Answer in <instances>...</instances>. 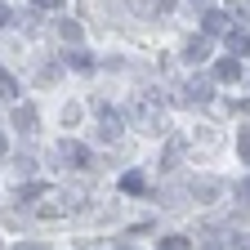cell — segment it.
I'll list each match as a JSON object with an SVG mask.
<instances>
[{
	"label": "cell",
	"instance_id": "6da1fadb",
	"mask_svg": "<svg viewBox=\"0 0 250 250\" xmlns=\"http://www.w3.org/2000/svg\"><path fill=\"white\" fill-rule=\"evenodd\" d=\"M134 121V130H143V134H166V112H161V103H152V99H139V103H130V112H125Z\"/></svg>",
	"mask_w": 250,
	"mask_h": 250
},
{
	"label": "cell",
	"instance_id": "7a4b0ae2",
	"mask_svg": "<svg viewBox=\"0 0 250 250\" xmlns=\"http://www.w3.org/2000/svg\"><path fill=\"white\" fill-rule=\"evenodd\" d=\"M54 156H58V161H67V166H76V170H85V166H89V147H85V143H76V139H62V143L54 147Z\"/></svg>",
	"mask_w": 250,
	"mask_h": 250
},
{
	"label": "cell",
	"instance_id": "3957f363",
	"mask_svg": "<svg viewBox=\"0 0 250 250\" xmlns=\"http://www.w3.org/2000/svg\"><path fill=\"white\" fill-rule=\"evenodd\" d=\"M188 192H192L197 201H214L219 192H224V183H219V179H192V183H188Z\"/></svg>",
	"mask_w": 250,
	"mask_h": 250
},
{
	"label": "cell",
	"instance_id": "277c9868",
	"mask_svg": "<svg viewBox=\"0 0 250 250\" xmlns=\"http://www.w3.org/2000/svg\"><path fill=\"white\" fill-rule=\"evenodd\" d=\"M14 125H18L22 134H36V125H41L36 107H31V103H18V107H14Z\"/></svg>",
	"mask_w": 250,
	"mask_h": 250
},
{
	"label": "cell",
	"instance_id": "5b68a950",
	"mask_svg": "<svg viewBox=\"0 0 250 250\" xmlns=\"http://www.w3.org/2000/svg\"><path fill=\"white\" fill-rule=\"evenodd\" d=\"M183 103H192V107H197V103H210V81H206V76H201V81H188V85H183Z\"/></svg>",
	"mask_w": 250,
	"mask_h": 250
},
{
	"label": "cell",
	"instance_id": "8992f818",
	"mask_svg": "<svg viewBox=\"0 0 250 250\" xmlns=\"http://www.w3.org/2000/svg\"><path fill=\"white\" fill-rule=\"evenodd\" d=\"M237 76H241V62H237V58L228 54V58H224V62H219V67H214V81H228V85H232Z\"/></svg>",
	"mask_w": 250,
	"mask_h": 250
},
{
	"label": "cell",
	"instance_id": "52a82bcc",
	"mask_svg": "<svg viewBox=\"0 0 250 250\" xmlns=\"http://www.w3.org/2000/svg\"><path fill=\"white\" fill-rule=\"evenodd\" d=\"M201 27H206V36H219V31H228V14H219V9H210V14L201 18Z\"/></svg>",
	"mask_w": 250,
	"mask_h": 250
},
{
	"label": "cell",
	"instance_id": "ba28073f",
	"mask_svg": "<svg viewBox=\"0 0 250 250\" xmlns=\"http://www.w3.org/2000/svg\"><path fill=\"white\" fill-rule=\"evenodd\" d=\"M228 54L232 58H246L250 54V36H246V31H228Z\"/></svg>",
	"mask_w": 250,
	"mask_h": 250
},
{
	"label": "cell",
	"instance_id": "9c48e42d",
	"mask_svg": "<svg viewBox=\"0 0 250 250\" xmlns=\"http://www.w3.org/2000/svg\"><path fill=\"white\" fill-rule=\"evenodd\" d=\"M58 36L67 41V45H76V41L85 36V31H81V22H76V18H58Z\"/></svg>",
	"mask_w": 250,
	"mask_h": 250
},
{
	"label": "cell",
	"instance_id": "30bf717a",
	"mask_svg": "<svg viewBox=\"0 0 250 250\" xmlns=\"http://www.w3.org/2000/svg\"><path fill=\"white\" fill-rule=\"evenodd\" d=\"M206 54H210V41H206V36H201V41H188V49H183V58H188V62H201Z\"/></svg>",
	"mask_w": 250,
	"mask_h": 250
},
{
	"label": "cell",
	"instance_id": "8fae6325",
	"mask_svg": "<svg viewBox=\"0 0 250 250\" xmlns=\"http://www.w3.org/2000/svg\"><path fill=\"white\" fill-rule=\"evenodd\" d=\"M67 62H72L76 72H94V58H89L85 49H72V54H67Z\"/></svg>",
	"mask_w": 250,
	"mask_h": 250
},
{
	"label": "cell",
	"instance_id": "7c38bea8",
	"mask_svg": "<svg viewBox=\"0 0 250 250\" xmlns=\"http://www.w3.org/2000/svg\"><path fill=\"white\" fill-rule=\"evenodd\" d=\"M0 99H18V81L9 72H0Z\"/></svg>",
	"mask_w": 250,
	"mask_h": 250
},
{
	"label": "cell",
	"instance_id": "4fadbf2b",
	"mask_svg": "<svg viewBox=\"0 0 250 250\" xmlns=\"http://www.w3.org/2000/svg\"><path fill=\"white\" fill-rule=\"evenodd\" d=\"M161 250H192L188 237H161Z\"/></svg>",
	"mask_w": 250,
	"mask_h": 250
},
{
	"label": "cell",
	"instance_id": "5bb4252c",
	"mask_svg": "<svg viewBox=\"0 0 250 250\" xmlns=\"http://www.w3.org/2000/svg\"><path fill=\"white\" fill-rule=\"evenodd\" d=\"M121 192H143V174H125L121 179Z\"/></svg>",
	"mask_w": 250,
	"mask_h": 250
},
{
	"label": "cell",
	"instance_id": "9a60e30c",
	"mask_svg": "<svg viewBox=\"0 0 250 250\" xmlns=\"http://www.w3.org/2000/svg\"><path fill=\"white\" fill-rule=\"evenodd\" d=\"M125 5H130V9H134L139 18H147V14L156 9V0H125Z\"/></svg>",
	"mask_w": 250,
	"mask_h": 250
},
{
	"label": "cell",
	"instance_id": "2e32d148",
	"mask_svg": "<svg viewBox=\"0 0 250 250\" xmlns=\"http://www.w3.org/2000/svg\"><path fill=\"white\" fill-rule=\"evenodd\" d=\"M58 76H62V67L54 62V67H41V76H36V81H41V85H49V81H58Z\"/></svg>",
	"mask_w": 250,
	"mask_h": 250
},
{
	"label": "cell",
	"instance_id": "e0dca14e",
	"mask_svg": "<svg viewBox=\"0 0 250 250\" xmlns=\"http://www.w3.org/2000/svg\"><path fill=\"white\" fill-rule=\"evenodd\" d=\"M228 246H232V250H250V232H232Z\"/></svg>",
	"mask_w": 250,
	"mask_h": 250
},
{
	"label": "cell",
	"instance_id": "ac0fdd59",
	"mask_svg": "<svg viewBox=\"0 0 250 250\" xmlns=\"http://www.w3.org/2000/svg\"><path fill=\"white\" fill-rule=\"evenodd\" d=\"M76 121H81V107H76V103L62 107V125H76Z\"/></svg>",
	"mask_w": 250,
	"mask_h": 250
},
{
	"label": "cell",
	"instance_id": "d6986e66",
	"mask_svg": "<svg viewBox=\"0 0 250 250\" xmlns=\"http://www.w3.org/2000/svg\"><path fill=\"white\" fill-rule=\"evenodd\" d=\"M14 250H49L45 241H22V246H14Z\"/></svg>",
	"mask_w": 250,
	"mask_h": 250
},
{
	"label": "cell",
	"instance_id": "ffe728a7",
	"mask_svg": "<svg viewBox=\"0 0 250 250\" xmlns=\"http://www.w3.org/2000/svg\"><path fill=\"white\" fill-rule=\"evenodd\" d=\"M237 147H241V156L250 161V134H241V139H237Z\"/></svg>",
	"mask_w": 250,
	"mask_h": 250
},
{
	"label": "cell",
	"instance_id": "44dd1931",
	"mask_svg": "<svg viewBox=\"0 0 250 250\" xmlns=\"http://www.w3.org/2000/svg\"><path fill=\"white\" fill-rule=\"evenodd\" d=\"M31 5H36V9H58L62 0H31Z\"/></svg>",
	"mask_w": 250,
	"mask_h": 250
},
{
	"label": "cell",
	"instance_id": "7402d4cb",
	"mask_svg": "<svg viewBox=\"0 0 250 250\" xmlns=\"http://www.w3.org/2000/svg\"><path fill=\"white\" fill-rule=\"evenodd\" d=\"M14 22V14H9V5H0V27H9Z\"/></svg>",
	"mask_w": 250,
	"mask_h": 250
},
{
	"label": "cell",
	"instance_id": "603a6c76",
	"mask_svg": "<svg viewBox=\"0 0 250 250\" xmlns=\"http://www.w3.org/2000/svg\"><path fill=\"white\" fill-rule=\"evenodd\" d=\"M179 5V0H156V9H174Z\"/></svg>",
	"mask_w": 250,
	"mask_h": 250
},
{
	"label": "cell",
	"instance_id": "cb8c5ba5",
	"mask_svg": "<svg viewBox=\"0 0 250 250\" xmlns=\"http://www.w3.org/2000/svg\"><path fill=\"white\" fill-rule=\"evenodd\" d=\"M188 5H210V0H188Z\"/></svg>",
	"mask_w": 250,
	"mask_h": 250
},
{
	"label": "cell",
	"instance_id": "d4e9b609",
	"mask_svg": "<svg viewBox=\"0 0 250 250\" xmlns=\"http://www.w3.org/2000/svg\"><path fill=\"white\" fill-rule=\"evenodd\" d=\"M0 156H5V134H0Z\"/></svg>",
	"mask_w": 250,
	"mask_h": 250
}]
</instances>
